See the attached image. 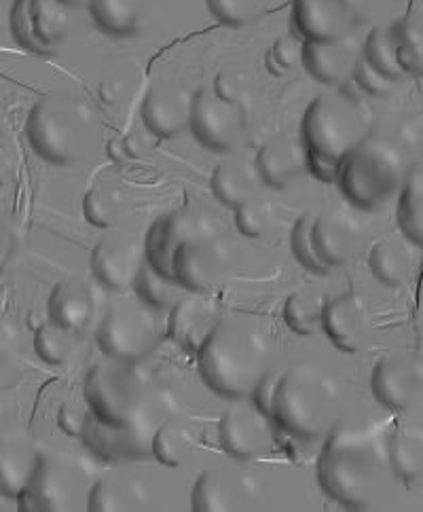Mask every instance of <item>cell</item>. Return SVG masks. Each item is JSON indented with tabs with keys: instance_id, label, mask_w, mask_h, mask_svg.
Returning <instances> with one entry per match:
<instances>
[{
	"instance_id": "6da1fadb",
	"label": "cell",
	"mask_w": 423,
	"mask_h": 512,
	"mask_svg": "<svg viewBox=\"0 0 423 512\" xmlns=\"http://www.w3.org/2000/svg\"><path fill=\"white\" fill-rule=\"evenodd\" d=\"M388 468V436L379 424L337 422L318 457V481L339 504L366 508L383 487Z\"/></svg>"
},
{
	"instance_id": "7a4b0ae2",
	"label": "cell",
	"mask_w": 423,
	"mask_h": 512,
	"mask_svg": "<svg viewBox=\"0 0 423 512\" xmlns=\"http://www.w3.org/2000/svg\"><path fill=\"white\" fill-rule=\"evenodd\" d=\"M197 364L201 377L216 394L231 400L250 398L273 369V343L265 328L252 318H220L197 352Z\"/></svg>"
},
{
	"instance_id": "3957f363",
	"label": "cell",
	"mask_w": 423,
	"mask_h": 512,
	"mask_svg": "<svg viewBox=\"0 0 423 512\" xmlns=\"http://www.w3.org/2000/svg\"><path fill=\"white\" fill-rule=\"evenodd\" d=\"M339 386L326 371L297 364L282 373L271 417L280 430L297 438H322L339 422Z\"/></svg>"
},
{
	"instance_id": "277c9868",
	"label": "cell",
	"mask_w": 423,
	"mask_h": 512,
	"mask_svg": "<svg viewBox=\"0 0 423 512\" xmlns=\"http://www.w3.org/2000/svg\"><path fill=\"white\" fill-rule=\"evenodd\" d=\"M366 136V117L356 100L318 96L307 106L301 123L309 172L324 182H335L339 163Z\"/></svg>"
},
{
	"instance_id": "5b68a950",
	"label": "cell",
	"mask_w": 423,
	"mask_h": 512,
	"mask_svg": "<svg viewBox=\"0 0 423 512\" xmlns=\"http://www.w3.org/2000/svg\"><path fill=\"white\" fill-rule=\"evenodd\" d=\"M165 392L157 375L142 360L106 356L91 367L85 379V400L100 422L121 426L149 409Z\"/></svg>"
},
{
	"instance_id": "8992f818",
	"label": "cell",
	"mask_w": 423,
	"mask_h": 512,
	"mask_svg": "<svg viewBox=\"0 0 423 512\" xmlns=\"http://www.w3.org/2000/svg\"><path fill=\"white\" fill-rule=\"evenodd\" d=\"M407 161L388 140L366 136L339 163L335 185L358 210H379L400 193Z\"/></svg>"
},
{
	"instance_id": "52a82bcc",
	"label": "cell",
	"mask_w": 423,
	"mask_h": 512,
	"mask_svg": "<svg viewBox=\"0 0 423 512\" xmlns=\"http://www.w3.org/2000/svg\"><path fill=\"white\" fill-rule=\"evenodd\" d=\"M94 113L70 96H43L26 121V136L34 153L53 166L81 161L94 140Z\"/></svg>"
},
{
	"instance_id": "ba28073f",
	"label": "cell",
	"mask_w": 423,
	"mask_h": 512,
	"mask_svg": "<svg viewBox=\"0 0 423 512\" xmlns=\"http://www.w3.org/2000/svg\"><path fill=\"white\" fill-rule=\"evenodd\" d=\"M174 415L176 402L170 392H165L149 409L121 426L104 424L89 411L81 441L91 449V453H96L106 462L144 460V457H153L155 432Z\"/></svg>"
},
{
	"instance_id": "9c48e42d",
	"label": "cell",
	"mask_w": 423,
	"mask_h": 512,
	"mask_svg": "<svg viewBox=\"0 0 423 512\" xmlns=\"http://www.w3.org/2000/svg\"><path fill=\"white\" fill-rule=\"evenodd\" d=\"M159 309L142 299H119L106 309L102 318L98 343L100 350L119 360H144L157 350L163 331Z\"/></svg>"
},
{
	"instance_id": "30bf717a",
	"label": "cell",
	"mask_w": 423,
	"mask_h": 512,
	"mask_svg": "<svg viewBox=\"0 0 423 512\" xmlns=\"http://www.w3.org/2000/svg\"><path fill=\"white\" fill-rule=\"evenodd\" d=\"M89 474L70 455H43L34 479L20 496V510L58 512L75 510L79 498L89 493Z\"/></svg>"
},
{
	"instance_id": "8fae6325",
	"label": "cell",
	"mask_w": 423,
	"mask_h": 512,
	"mask_svg": "<svg viewBox=\"0 0 423 512\" xmlns=\"http://www.w3.org/2000/svg\"><path fill=\"white\" fill-rule=\"evenodd\" d=\"M248 115L250 104L223 98L210 83L193 94L189 130L206 149L214 153H233L246 136Z\"/></svg>"
},
{
	"instance_id": "7c38bea8",
	"label": "cell",
	"mask_w": 423,
	"mask_h": 512,
	"mask_svg": "<svg viewBox=\"0 0 423 512\" xmlns=\"http://www.w3.org/2000/svg\"><path fill=\"white\" fill-rule=\"evenodd\" d=\"M231 269V248L218 225H210L187 237L174 254L172 273L189 292H210L225 282Z\"/></svg>"
},
{
	"instance_id": "4fadbf2b",
	"label": "cell",
	"mask_w": 423,
	"mask_h": 512,
	"mask_svg": "<svg viewBox=\"0 0 423 512\" xmlns=\"http://www.w3.org/2000/svg\"><path fill=\"white\" fill-rule=\"evenodd\" d=\"M15 41L32 53H53L70 30L68 7L60 0H15L9 15Z\"/></svg>"
},
{
	"instance_id": "5bb4252c",
	"label": "cell",
	"mask_w": 423,
	"mask_h": 512,
	"mask_svg": "<svg viewBox=\"0 0 423 512\" xmlns=\"http://www.w3.org/2000/svg\"><path fill=\"white\" fill-rule=\"evenodd\" d=\"M275 428L273 417L252 398H239L220 417V445L237 460H256L273 449Z\"/></svg>"
},
{
	"instance_id": "9a60e30c",
	"label": "cell",
	"mask_w": 423,
	"mask_h": 512,
	"mask_svg": "<svg viewBox=\"0 0 423 512\" xmlns=\"http://www.w3.org/2000/svg\"><path fill=\"white\" fill-rule=\"evenodd\" d=\"M144 263V240L136 233H108L91 252V269L96 278L115 292L134 290Z\"/></svg>"
},
{
	"instance_id": "2e32d148",
	"label": "cell",
	"mask_w": 423,
	"mask_h": 512,
	"mask_svg": "<svg viewBox=\"0 0 423 512\" xmlns=\"http://www.w3.org/2000/svg\"><path fill=\"white\" fill-rule=\"evenodd\" d=\"M193 91L178 81H157L146 91L142 119L146 130L157 138H176L189 130Z\"/></svg>"
},
{
	"instance_id": "e0dca14e",
	"label": "cell",
	"mask_w": 423,
	"mask_h": 512,
	"mask_svg": "<svg viewBox=\"0 0 423 512\" xmlns=\"http://www.w3.org/2000/svg\"><path fill=\"white\" fill-rule=\"evenodd\" d=\"M214 223V218L201 210H176L157 218L144 237L146 261H149L159 273H163V276L174 278L172 263L180 244L193 233Z\"/></svg>"
},
{
	"instance_id": "ac0fdd59",
	"label": "cell",
	"mask_w": 423,
	"mask_h": 512,
	"mask_svg": "<svg viewBox=\"0 0 423 512\" xmlns=\"http://www.w3.org/2000/svg\"><path fill=\"white\" fill-rule=\"evenodd\" d=\"M356 17L341 0H292L290 28L303 43L337 41L352 34Z\"/></svg>"
},
{
	"instance_id": "d6986e66",
	"label": "cell",
	"mask_w": 423,
	"mask_h": 512,
	"mask_svg": "<svg viewBox=\"0 0 423 512\" xmlns=\"http://www.w3.org/2000/svg\"><path fill=\"white\" fill-rule=\"evenodd\" d=\"M256 498V485L244 472L206 470L191 491V508L195 512L244 510Z\"/></svg>"
},
{
	"instance_id": "ffe728a7",
	"label": "cell",
	"mask_w": 423,
	"mask_h": 512,
	"mask_svg": "<svg viewBox=\"0 0 423 512\" xmlns=\"http://www.w3.org/2000/svg\"><path fill=\"white\" fill-rule=\"evenodd\" d=\"M220 322L218 305L206 292H187L172 309L168 318V337L182 350L199 352L216 324Z\"/></svg>"
},
{
	"instance_id": "44dd1931",
	"label": "cell",
	"mask_w": 423,
	"mask_h": 512,
	"mask_svg": "<svg viewBox=\"0 0 423 512\" xmlns=\"http://www.w3.org/2000/svg\"><path fill=\"white\" fill-rule=\"evenodd\" d=\"M322 331L341 352L356 354L369 341L371 318L366 303L358 295L328 299L324 307Z\"/></svg>"
},
{
	"instance_id": "7402d4cb",
	"label": "cell",
	"mask_w": 423,
	"mask_h": 512,
	"mask_svg": "<svg viewBox=\"0 0 423 512\" xmlns=\"http://www.w3.org/2000/svg\"><path fill=\"white\" fill-rule=\"evenodd\" d=\"M362 56V47L347 34L337 41L303 43L301 64L311 77L326 85H343L354 79L356 64Z\"/></svg>"
},
{
	"instance_id": "603a6c76",
	"label": "cell",
	"mask_w": 423,
	"mask_h": 512,
	"mask_svg": "<svg viewBox=\"0 0 423 512\" xmlns=\"http://www.w3.org/2000/svg\"><path fill=\"white\" fill-rule=\"evenodd\" d=\"M362 240V227L347 210L335 208L316 216L314 242L322 263L333 269L354 259Z\"/></svg>"
},
{
	"instance_id": "cb8c5ba5",
	"label": "cell",
	"mask_w": 423,
	"mask_h": 512,
	"mask_svg": "<svg viewBox=\"0 0 423 512\" xmlns=\"http://www.w3.org/2000/svg\"><path fill=\"white\" fill-rule=\"evenodd\" d=\"M421 383V373L417 364L400 354H388L381 358L371 377V388L375 398L383 407L392 411H402L411 405Z\"/></svg>"
},
{
	"instance_id": "d4e9b609",
	"label": "cell",
	"mask_w": 423,
	"mask_h": 512,
	"mask_svg": "<svg viewBox=\"0 0 423 512\" xmlns=\"http://www.w3.org/2000/svg\"><path fill=\"white\" fill-rule=\"evenodd\" d=\"M254 163L263 185L278 191L286 189L292 180H297L309 170L303 142L290 136H275L267 140L256 153Z\"/></svg>"
},
{
	"instance_id": "484cf974",
	"label": "cell",
	"mask_w": 423,
	"mask_h": 512,
	"mask_svg": "<svg viewBox=\"0 0 423 512\" xmlns=\"http://www.w3.org/2000/svg\"><path fill=\"white\" fill-rule=\"evenodd\" d=\"M43 453L22 432L0 434V489L20 498L39 470Z\"/></svg>"
},
{
	"instance_id": "4316f807",
	"label": "cell",
	"mask_w": 423,
	"mask_h": 512,
	"mask_svg": "<svg viewBox=\"0 0 423 512\" xmlns=\"http://www.w3.org/2000/svg\"><path fill=\"white\" fill-rule=\"evenodd\" d=\"M157 3L159 0H89L87 9L102 32L127 39L151 26Z\"/></svg>"
},
{
	"instance_id": "83f0119b",
	"label": "cell",
	"mask_w": 423,
	"mask_h": 512,
	"mask_svg": "<svg viewBox=\"0 0 423 512\" xmlns=\"http://www.w3.org/2000/svg\"><path fill=\"white\" fill-rule=\"evenodd\" d=\"M151 489L134 474H106L91 483L87 493V510L91 512H119L144 510L151 506Z\"/></svg>"
},
{
	"instance_id": "f1b7e54d",
	"label": "cell",
	"mask_w": 423,
	"mask_h": 512,
	"mask_svg": "<svg viewBox=\"0 0 423 512\" xmlns=\"http://www.w3.org/2000/svg\"><path fill=\"white\" fill-rule=\"evenodd\" d=\"M261 185L263 180L256 170V163L242 157H229L227 161L218 163L212 174V193L220 204L233 210L259 197Z\"/></svg>"
},
{
	"instance_id": "f546056e",
	"label": "cell",
	"mask_w": 423,
	"mask_h": 512,
	"mask_svg": "<svg viewBox=\"0 0 423 512\" xmlns=\"http://www.w3.org/2000/svg\"><path fill=\"white\" fill-rule=\"evenodd\" d=\"M91 316H94V297L83 282L68 280L53 288L49 297V318L53 322L81 333Z\"/></svg>"
},
{
	"instance_id": "4dcf8cb0",
	"label": "cell",
	"mask_w": 423,
	"mask_h": 512,
	"mask_svg": "<svg viewBox=\"0 0 423 512\" xmlns=\"http://www.w3.org/2000/svg\"><path fill=\"white\" fill-rule=\"evenodd\" d=\"M388 460L398 481L415 485L423 477V428H398L388 438Z\"/></svg>"
},
{
	"instance_id": "1f68e13d",
	"label": "cell",
	"mask_w": 423,
	"mask_h": 512,
	"mask_svg": "<svg viewBox=\"0 0 423 512\" xmlns=\"http://www.w3.org/2000/svg\"><path fill=\"white\" fill-rule=\"evenodd\" d=\"M396 221L409 242L423 248V166L411 168L398 193Z\"/></svg>"
},
{
	"instance_id": "d6a6232c",
	"label": "cell",
	"mask_w": 423,
	"mask_h": 512,
	"mask_svg": "<svg viewBox=\"0 0 423 512\" xmlns=\"http://www.w3.org/2000/svg\"><path fill=\"white\" fill-rule=\"evenodd\" d=\"M326 297L314 288H301L292 292L284 305V320L290 331L297 335H316L322 331V318Z\"/></svg>"
},
{
	"instance_id": "836d02e7",
	"label": "cell",
	"mask_w": 423,
	"mask_h": 512,
	"mask_svg": "<svg viewBox=\"0 0 423 512\" xmlns=\"http://www.w3.org/2000/svg\"><path fill=\"white\" fill-rule=\"evenodd\" d=\"M369 267L377 282L388 288H398L407 282L411 273V256L400 242L381 240L369 254Z\"/></svg>"
},
{
	"instance_id": "e575fe53",
	"label": "cell",
	"mask_w": 423,
	"mask_h": 512,
	"mask_svg": "<svg viewBox=\"0 0 423 512\" xmlns=\"http://www.w3.org/2000/svg\"><path fill=\"white\" fill-rule=\"evenodd\" d=\"M125 193L113 182H98L83 199V214L89 225L100 229H113L125 212Z\"/></svg>"
},
{
	"instance_id": "d590c367",
	"label": "cell",
	"mask_w": 423,
	"mask_h": 512,
	"mask_svg": "<svg viewBox=\"0 0 423 512\" xmlns=\"http://www.w3.org/2000/svg\"><path fill=\"white\" fill-rule=\"evenodd\" d=\"M134 290L138 299H142L146 305L159 309V312L161 309H172L189 292L178 284V280L159 273L149 261L144 263Z\"/></svg>"
},
{
	"instance_id": "8d00e7d4",
	"label": "cell",
	"mask_w": 423,
	"mask_h": 512,
	"mask_svg": "<svg viewBox=\"0 0 423 512\" xmlns=\"http://www.w3.org/2000/svg\"><path fill=\"white\" fill-rule=\"evenodd\" d=\"M362 56L375 70H379L381 75L392 79L394 83L407 77V72L402 70L398 60L396 36L388 28L371 30V34L366 36V41L362 45Z\"/></svg>"
},
{
	"instance_id": "74e56055",
	"label": "cell",
	"mask_w": 423,
	"mask_h": 512,
	"mask_svg": "<svg viewBox=\"0 0 423 512\" xmlns=\"http://www.w3.org/2000/svg\"><path fill=\"white\" fill-rule=\"evenodd\" d=\"M398 43V60L407 75H423V20L411 11L392 30Z\"/></svg>"
},
{
	"instance_id": "f35d334b",
	"label": "cell",
	"mask_w": 423,
	"mask_h": 512,
	"mask_svg": "<svg viewBox=\"0 0 423 512\" xmlns=\"http://www.w3.org/2000/svg\"><path fill=\"white\" fill-rule=\"evenodd\" d=\"M189 451H191V434L178 422V419L170 417L168 422L159 426L153 438V457L157 462L170 468H180L187 462Z\"/></svg>"
},
{
	"instance_id": "ab89813d",
	"label": "cell",
	"mask_w": 423,
	"mask_h": 512,
	"mask_svg": "<svg viewBox=\"0 0 423 512\" xmlns=\"http://www.w3.org/2000/svg\"><path fill=\"white\" fill-rule=\"evenodd\" d=\"M77 333L58 322H45L34 335V350L49 364H62L75 350Z\"/></svg>"
},
{
	"instance_id": "60d3db41",
	"label": "cell",
	"mask_w": 423,
	"mask_h": 512,
	"mask_svg": "<svg viewBox=\"0 0 423 512\" xmlns=\"http://www.w3.org/2000/svg\"><path fill=\"white\" fill-rule=\"evenodd\" d=\"M314 223H316L314 214H303L299 218L297 225L292 227V233H290V248H292L294 259H297L305 269L316 271V273H328L330 269L322 263L316 250Z\"/></svg>"
},
{
	"instance_id": "b9f144b4",
	"label": "cell",
	"mask_w": 423,
	"mask_h": 512,
	"mask_svg": "<svg viewBox=\"0 0 423 512\" xmlns=\"http://www.w3.org/2000/svg\"><path fill=\"white\" fill-rule=\"evenodd\" d=\"M269 0H206L208 11L225 26H246L265 13Z\"/></svg>"
},
{
	"instance_id": "7bdbcfd3",
	"label": "cell",
	"mask_w": 423,
	"mask_h": 512,
	"mask_svg": "<svg viewBox=\"0 0 423 512\" xmlns=\"http://www.w3.org/2000/svg\"><path fill=\"white\" fill-rule=\"evenodd\" d=\"M235 225L246 237H254V240H259V237L269 233V229L273 225L271 204L261 197H254V199L246 201V204L235 208Z\"/></svg>"
},
{
	"instance_id": "ee69618b",
	"label": "cell",
	"mask_w": 423,
	"mask_h": 512,
	"mask_svg": "<svg viewBox=\"0 0 423 512\" xmlns=\"http://www.w3.org/2000/svg\"><path fill=\"white\" fill-rule=\"evenodd\" d=\"M303 56V41H299L297 36H284V39L275 41V45L267 53V64L269 68L280 75V72H288L290 68L297 66Z\"/></svg>"
},
{
	"instance_id": "f6af8a7d",
	"label": "cell",
	"mask_w": 423,
	"mask_h": 512,
	"mask_svg": "<svg viewBox=\"0 0 423 512\" xmlns=\"http://www.w3.org/2000/svg\"><path fill=\"white\" fill-rule=\"evenodd\" d=\"M356 85L366 91V94L371 96H385L390 94L392 87L396 85L392 79H388L385 75H381L379 70H375L369 62L364 60V56H360L358 64H356V70H354V79Z\"/></svg>"
},
{
	"instance_id": "bcb514c9",
	"label": "cell",
	"mask_w": 423,
	"mask_h": 512,
	"mask_svg": "<svg viewBox=\"0 0 423 512\" xmlns=\"http://www.w3.org/2000/svg\"><path fill=\"white\" fill-rule=\"evenodd\" d=\"M212 85L223 98L250 104V87H248V81L244 75H237V72H231V70H223L214 79Z\"/></svg>"
},
{
	"instance_id": "7dc6e473",
	"label": "cell",
	"mask_w": 423,
	"mask_h": 512,
	"mask_svg": "<svg viewBox=\"0 0 423 512\" xmlns=\"http://www.w3.org/2000/svg\"><path fill=\"white\" fill-rule=\"evenodd\" d=\"M89 417V409H83L79 405H64L58 411V426L68 434V436H83L85 424Z\"/></svg>"
},
{
	"instance_id": "c3c4849f",
	"label": "cell",
	"mask_w": 423,
	"mask_h": 512,
	"mask_svg": "<svg viewBox=\"0 0 423 512\" xmlns=\"http://www.w3.org/2000/svg\"><path fill=\"white\" fill-rule=\"evenodd\" d=\"M282 373H284V371L273 367V369L261 379V383H259V386H256V390H254V394L250 396V398L256 402V405H259V407H261L265 413H269V415H271V407H273L275 390H278V386H280Z\"/></svg>"
},
{
	"instance_id": "681fc988",
	"label": "cell",
	"mask_w": 423,
	"mask_h": 512,
	"mask_svg": "<svg viewBox=\"0 0 423 512\" xmlns=\"http://www.w3.org/2000/svg\"><path fill=\"white\" fill-rule=\"evenodd\" d=\"M17 248V237L5 216H0V273H3L9 263L13 261V254Z\"/></svg>"
},
{
	"instance_id": "f907efd6",
	"label": "cell",
	"mask_w": 423,
	"mask_h": 512,
	"mask_svg": "<svg viewBox=\"0 0 423 512\" xmlns=\"http://www.w3.org/2000/svg\"><path fill=\"white\" fill-rule=\"evenodd\" d=\"M13 352V333L7 326V322L0 318V371L5 369V364L9 362Z\"/></svg>"
},
{
	"instance_id": "816d5d0a",
	"label": "cell",
	"mask_w": 423,
	"mask_h": 512,
	"mask_svg": "<svg viewBox=\"0 0 423 512\" xmlns=\"http://www.w3.org/2000/svg\"><path fill=\"white\" fill-rule=\"evenodd\" d=\"M123 144H125V153L132 157H142L146 155V151H149V142L142 140L140 134H130L123 140Z\"/></svg>"
},
{
	"instance_id": "f5cc1de1",
	"label": "cell",
	"mask_w": 423,
	"mask_h": 512,
	"mask_svg": "<svg viewBox=\"0 0 423 512\" xmlns=\"http://www.w3.org/2000/svg\"><path fill=\"white\" fill-rule=\"evenodd\" d=\"M377 0H341V5L352 13L356 20L358 17H364L366 13H369L373 7H375Z\"/></svg>"
},
{
	"instance_id": "db71d44e",
	"label": "cell",
	"mask_w": 423,
	"mask_h": 512,
	"mask_svg": "<svg viewBox=\"0 0 423 512\" xmlns=\"http://www.w3.org/2000/svg\"><path fill=\"white\" fill-rule=\"evenodd\" d=\"M98 96H100V100H102L104 104H115V102L119 100V85L113 83V81H104V83L100 85Z\"/></svg>"
},
{
	"instance_id": "11a10c76",
	"label": "cell",
	"mask_w": 423,
	"mask_h": 512,
	"mask_svg": "<svg viewBox=\"0 0 423 512\" xmlns=\"http://www.w3.org/2000/svg\"><path fill=\"white\" fill-rule=\"evenodd\" d=\"M11 510H20V498H15L5 489H0V512H11Z\"/></svg>"
},
{
	"instance_id": "9f6ffc18",
	"label": "cell",
	"mask_w": 423,
	"mask_h": 512,
	"mask_svg": "<svg viewBox=\"0 0 423 512\" xmlns=\"http://www.w3.org/2000/svg\"><path fill=\"white\" fill-rule=\"evenodd\" d=\"M9 178H11V163L7 157L0 155V185H5Z\"/></svg>"
}]
</instances>
